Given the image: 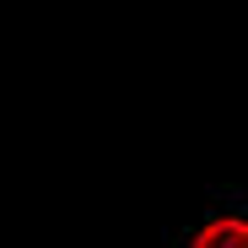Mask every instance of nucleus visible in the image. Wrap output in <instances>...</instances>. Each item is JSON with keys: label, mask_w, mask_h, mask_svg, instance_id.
Instances as JSON below:
<instances>
[{"label": "nucleus", "mask_w": 248, "mask_h": 248, "mask_svg": "<svg viewBox=\"0 0 248 248\" xmlns=\"http://www.w3.org/2000/svg\"><path fill=\"white\" fill-rule=\"evenodd\" d=\"M194 248H248V221L243 216H211L194 232Z\"/></svg>", "instance_id": "obj_1"}]
</instances>
